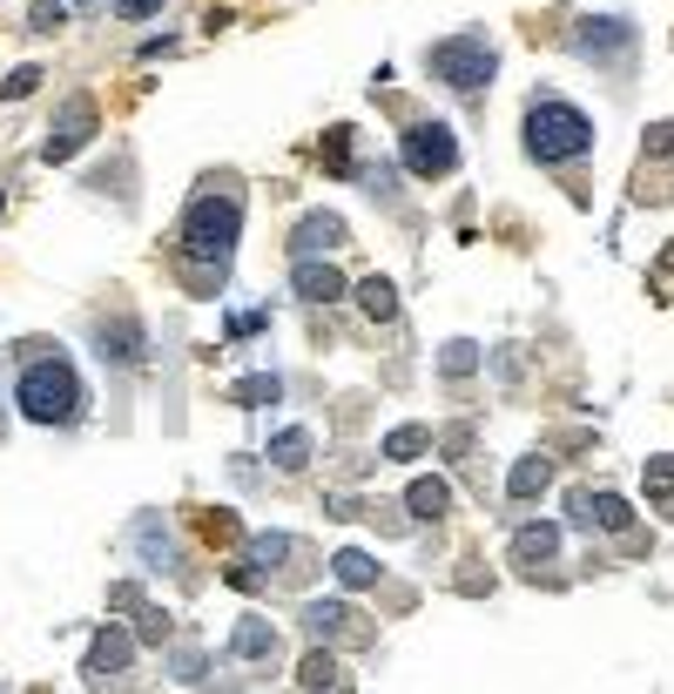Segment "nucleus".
Listing matches in <instances>:
<instances>
[{
	"label": "nucleus",
	"mask_w": 674,
	"mask_h": 694,
	"mask_svg": "<svg viewBox=\"0 0 674 694\" xmlns=\"http://www.w3.org/2000/svg\"><path fill=\"white\" fill-rule=\"evenodd\" d=\"M14 398H21V411L34 418V426H74L82 418V378H74V364L68 358H34L27 371H21V384H14Z\"/></svg>",
	"instance_id": "nucleus-1"
},
{
	"label": "nucleus",
	"mask_w": 674,
	"mask_h": 694,
	"mask_svg": "<svg viewBox=\"0 0 674 694\" xmlns=\"http://www.w3.org/2000/svg\"><path fill=\"white\" fill-rule=\"evenodd\" d=\"M236 229H244V203L236 196H196L189 216H182V256L223 277V263L236 250Z\"/></svg>",
	"instance_id": "nucleus-2"
},
{
	"label": "nucleus",
	"mask_w": 674,
	"mask_h": 694,
	"mask_svg": "<svg viewBox=\"0 0 674 694\" xmlns=\"http://www.w3.org/2000/svg\"><path fill=\"white\" fill-rule=\"evenodd\" d=\"M527 148L540 163H580L587 148H593V122L574 108V101H533L527 108Z\"/></svg>",
	"instance_id": "nucleus-3"
},
{
	"label": "nucleus",
	"mask_w": 674,
	"mask_h": 694,
	"mask_svg": "<svg viewBox=\"0 0 674 694\" xmlns=\"http://www.w3.org/2000/svg\"><path fill=\"white\" fill-rule=\"evenodd\" d=\"M425 68L439 74L446 88H459V95H480V88L493 82L499 55H493V41H486V34H452V41L425 48Z\"/></svg>",
	"instance_id": "nucleus-4"
},
{
	"label": "nucleus",
	"mask_w": 674,
	"mask_h": 694,
	"mask_svg": "<svg viewBox=\"0 0 674 694\" xmlns=\"http://www.w3.org/2000/svg\"><path fill=\"white\" fill-rule=\"evenodd\" d=\"M574 55L580 61H593V68H620L627 55H634V21L627 14H601V21H580L574 27Z\"/></svg>",
	"instance_id": "nucleus-5"
},
{
	"label": "nucleus",
	"mask_w": 674,
	"mask_h": 694,
	"mask_svg": "<svg viewBox=\"0 0 674 694\" xmlns=\"http://www.w3.org/2000/svg\"><path fill=\"white\" fill-rule=\"evenodd\" d=\"M405 169L412 176H452L459 169V135L446 122H412L405 129Z\"/></svg>",
	"instance_id": "nucleus-6"
},
{
	"label": "nucleus",
	"mask_w": 674,
	"mask_h": 694,
	"mask_svg": "<svg viewBox=\"0 0 674 694\" xmlns=\"http://www.w3.org/2000/svg\"><path fill=\"white\" fill-rule=\"evenodd\" d=\"M135 661V641L122 634V627H108V634H95V647H88V681L108 694L115 681H122V668Z\"/></svg>",
	"instance_id": "nucleus-7"
},
{
	"label": "nucleus",
	"mask_w": 674,
	"mask_h": 694,
	"mask_svg": "<svg viewBox=\"0 0 674 694\" xmlns=\"http://www.w3.org/2000/svg\"><path fill=\"white\" fill-rule=\"evenodd\" d=\"M88 135H95V101H68V115H61V122L48 129V142H42V156H48V163H68Z\"/></svg>",
	"instance_id": "nucleus-8"
},
{
	"label": "nucleus",
	"mask_w": 674,
	"mask_h": 694,
	"mask_svg": "<svg viewBox=\"0 0 674 694\" xmlns=\"http://www.w3.org/2000/svg\"><path fill=\"white\" fill-rule=\"evenodd\" d=\"M344 243V216H331V210H310L297 229H291V250L297 256H324V250H338Z\"/></svg>",
	"instance_id": "nucleus-9"
},
{
	"label": "nucleus",
	"mask_w": 674,
	"mask_h": 694,
	"mask_svg": "<svg viewBox=\"0 0 674 694\" xmlns=\"http://www.w3.org/2000/svg\"><path fill=\"white\" fill-rule=\"evenodd\" d=\"M574 519L580 526H601V533H627V499L620 492H574Z\"/></svg>",
	"instance_id": "nucleus-10"
},
{
	"label": "nucleus",
	"mask_w": 674,
	"mask_h": 694,
	"mask_svg": "<svg viewBox=\"0 0 674 694\" xmlns=\"http://www.w3.org/2000/svg\"><path fill=\"white\" fill-rule=\"evenodd\" d=\"M297 694H351V674L331 661L324 647H310L304 661H297Z\"/></svg>",
	"instance_id": "nucleus-11"
},
{
	"label": "nucleus",
	"mask_w": 674,
	"mask_h": 694,
	"mask_svg": "<svg viewBox=\"0 0 674 694\" xmlns=\"http://www.w3.org/2000/svg\"><path fill=\"white\" fill-rule=\"evenodd\" d=\"M553 553H560V526H520L512 533V566L520 573H540Z\"/></svg>",
	"instance_id": "nucleus-12"
},
{
	"label": "nucleus",
	"mask_w": 674,
	"mask_h": 694,
	"mask_svg": "<svg viewBox=\"0 0 674 694\" xmlns=\"http://www.w3.org/2000/svg\"><path fill=\"white\" fill-rule=\"evenodd\" d=\"M297 297H310V303H331V297H344V277L324 263V256H297Z\"/></svg>",
	"instance_id": "nucleus-13"
},
{
	"label": "nucleus",
	"mask_w": 674,
	"mask_h": 694,
	"mask_svg": "<svg viewBox=\"0 0 674 694\" xmlns=\"http://www.w3.org/2000/svg\"><path fill=\"white\" fill-rule=\"evenodd\" d=\"M95 337H102V358H122V364H142V331H135L129 318H115V324L102 318V324H95Z\"/></svg>",
	"instance_id": "nucleus-14"
},
{
	"label": "nucleus",
	"mask_w": 674,
	"mask_h": 694,
	"mask_svg": "<svg viewBox=\"0 0 674 694\" xmlns=\"http://www.w3.org/2000/svg\"><path fill=\"white\" fill-rule=\"evenodd\" d=\"M229 654H236V661H263V654H276V627H270V621H257V613H250V621H236Z\"/></svg>",
	"instance_id": "nucleus-15"
},
{
	"label": "nucleus",
	"mask_w": 674,
	"mask_h": 694,
	"mask_svg": "<svg viewBox=\"0 0 674 694\" xmlns=\"http://www.w3.org/2000/svg\"><path fill=\"white\" fill-rule=\"evenodd\" d=\"M405 506H412L418 519H439V513L452 506V486H446V479H412V486H405Z\"/></svg>",
	"instance_id": "nucleus-16"
},
{
	"label": "nucleus",
	"mask_w": 674,
	"mask_h": 694,
	"mask_svg": "<svg viewBox=\"0 0 674 694\" xmlns=\"http://www.w3.org/2000/svg\"><path fill=\"white\" fill-rule=\"evenodd\" d=\"M244 560H250L244 573H276V566L291 560V539H284V533H257L250 547H244Z\"/></svg>",
	"instance_id": "nucleus-17"
},
{
	"label": "nucleus",
	"mask_w": 674,
	"mask_h": 694,
	"mask_svg": "<svg viewBox=\"0 0 674 694\" xmlns=\"http://www.w3.org/2000/svg\"><path fill=\"white\" fill-rule=\"evenodd\" d=\"M358 311H365L371 324H391V318H399V290H391L385 277H365V284H358Z\"/></svg>",
	"instance_id": "nucleus-18"
},
{
	"label": "nucleus",
	"mask_w": 674,
	"mask_h": 694,
	"mask_svg": "<svg viewBox=\"0 0 674 694\" xmlns=\"http://www.w3.org/2000/svg\"><path fill=\"white\" fill-rule=\"evenodd\" d=\"M270 458H276L284 472H304V466H310V432H304V426H284V432L270 439Z\"/></svg>",
	"instance_id": "nucleus-19"
},
{
	"label": "nucleus",
	"mask_w": 674,
	"mask_h": 694,
	"mask_svg": "<svg viewBox=\"0 0 674 694\" xmlns=\"http://www.w3.org/2000/svg\"><path fill=\"white\" fill-rule=\"evenodd\" d=\"M351 621H358V613H351L344 600H310V607H304V627H310V634H344Z\"/></svg>",
	"instance_id": "nucleus-20"
},
{
	"label": "nucleus",
	"mask_w": 674,
	"mask_h": 694,
	"mask_svg": "<svg viewBox=\"0 0 674 694\" xmlns=\"http://www.w3.org/2000/svg\"><path fill=\"white\" fill-rule=\"evenodd\" d=\"M331 573H338V587H371V581H378V560L358 553V547H344V553L331 560Z\"/></svg>",
	"instance_id": "nucleus-21"
},
{
	"label": "nucleus",
	"mask_w": 674,
	"mask_h": 694,
	"mask_svg": "<svg viewBox=\"0 0 674 694\" xmlns=\"http://www.w3.org/2000/svg\"><path fill=\"white\" fill-rule=\"evenodd\" d=\"M546 479H553L546 458H520V466L506 472V492H512V499H533V492H546Z\"/></svg>",
	"instance_id": "nucleus-22"
},
{
	"label": "nucleus",
	"mask_w": 674,
	"mask_h": 694,
	"mask_svg": "<svg viewBox=\"0 0 674 694\" xmlns=\"http://www.w3.org/2000/svg\"><path fill=\"white\" fill-rule=\"evenodd\" d=\"M439 371H446V378H472V371H480V344L452 337V344H446V358H439Z\"/></svg>",
	"instance_id": "nucleus-23"
},
{
	"label": "nucleus",
	"mask_w": 674,
	"mask_h": 694,
	"mask_svg": "<svg viewBox=\"0 0 674 694\" xmlns=\"http://www.w3.org/2000/svg\"><path fill=\"white\" fill-rule=\"evenodd\" d=\"M425 445H431V432H425V426H399V432L385 439V458H418Z\"/></svg>",
	"instance_id": "nucleus-24"
},
{
	"label": "nucleus",
	"mask_w": 674,
	"mask_h": 694,
	"mask_svg": "<svg viewBox=\"0 0 674 694\" xmlns=\"http://www.w3.org/2000/svg\"><path fill=\"white\" fill-rule=\"evenodd\" d=\"M276 392H284V384H276V378L263 371V378H244L229 398H236V405H276Z\"/></svg>",
	"instance_id": "nucleus-25"
},
{
	"label": "nucleus",
	"mask_w": 674,
	"mask_h": 694,
	"mask_svg": "<svg viewBox=\"0 0 674 694\" xmlns=\"http://www.w3.org/2000/svg\"><path fill=\"white\" fill-rule=\"evenodd\" d=\"M135 547H142L155 566H169V533H155V519H135Z\"/></svg>",
	"instance_id": "nucleus-26"
},
{
	"label": "nucleus",
	"mask_w": 674,
	"mask_h": 694,
	"mask_svg": "<svg viewBox=\"0 0 674 694\" xmlns=\"http://www.w3.org/2000/svg\"><path fill=\"white\" fill-rule=\"evenodd\" d=\"M34 88H42V68H34V61H27V68H14L8 82H0V95H8V101H21V95H34Z\"/></svg>",
	"instance_id": "nucleus-27"
},
{
	"label": "nucleus",
	"mask_w": 674,
	"mask_h": 694,
	"mask_svg": "<svg viewBox=\"0 0 674 694\" xmlns=\"http://www.w3.org/2000/svg\"><path fill=\"white\" fill-rule=\"evenodd\" d=\"M27 21L42 27V34H55V27H68V8H61V0H34V8H27Z\"/></svg>",
	"instance_id": "nucleus-28"
},
{
	"label": "nucleus",
	"mask_w": 674,
	"mask_h": 694,
	"mask_svg": "<svg viewBox=\"0 0 674 694\" xmlns=\"http://www.w3.org/2000/svg\"><path fill=\"white\" fill-rule=\"evenodd\" d=\"M324 163H331V169H351V129H331V142H324Z\"/></svg>",
	"instance_id": "nucleus-29"
},
{
	"label": "nucleus",
	"mask_w": 674,
	"mask_h": 694,
	"mask_svg": "<svg viewBox=\"0 0 674 694\" xmlns=\"http://www.w3.org/2000/svg\"><path fill=\"white\" fill-rule=\"evenodd\" d=\"M648 492H674V466H667V458H648Z\"/></svg>",
	"instance_id": "nucleus-30"
},
{
	"label": "nucleus",
	"mask_w": 674,
	"mask_h": 694,
	"mask_svg": "<svg viewBox=\"0 0 674 694\" xmlns=\"http://www.w3.org/2000/svg\"><path fill=\"white\" fill-rule=\"evenodd\" d=\"M122 8V21H149V14H163V0H115Z\"/></svg>",
	"instance_id": "nucleus-31"
},
{
	"label": "nucleus",
	"mask_w": 674,
	"mask_h": 694,
	"mask_svg": "<svg viewBox=\"0 0 674 694\" xmlns=\"http://www.w3.org/2000/svg\"><path fill=\"white\" fill-rule=\"evenodd\" d=\"M176 681H189V687L203 681V654H176Z\"/></svg>",
	"instance_id": "nucleus-32"
},
{
	"label": "nucleus",
	"mask_w": 674,
	"mask_h": 694,
	"mask_svg": "<svg viewBox=\"0 0 674 694\" xmlns=\"http://www.w3.org/2000/svg\"><path fill=\"white\" fill-rule=\"evenodd\" d=\"M82 8H95V0H82Z\"/></svg>",
	"instance_id": "nucleus-33"
}]
</instances>
